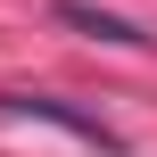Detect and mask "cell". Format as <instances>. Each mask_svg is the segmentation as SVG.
Masks as SVG:
<instances>
[{
    "label": "cell",
    "mask_w": 157,
    "mask_h": 157,
    "mask_svg": "<svg viewBox=\"0 0 157 157\" xmlns=\"http://www.w3.org/2000/svg\"><path fill=\"white\" fill-rule=\"evenodd\" d=\"M0 116H33V124H58V132H75L83 149H99V157H124V141H116L99 116H83V108H66V99H50V91H0Z\"/></svg>",
    "instance_id": "obj_1"
},
{
    "label": "cell",
    "mask_w": 157,
    "mask_h": 157,
    "mask_svg": "<svg viewBox=\"0 0 157 157\" xmlns=\"http://www.w3.org/2000/svg\"><path fill=\"white\" fill-rule=\"evenodd\" d=\"M58 25H75V33H91V41H124V50L149 41L141 25H124V17H108V8H91V0H58Z\"/></svg>",
    "instance_id": "obj_2"
}]
</instances>
